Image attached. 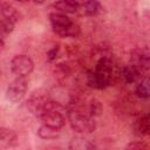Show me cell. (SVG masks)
Returning a JSON list of instances; mask_svg holds the SVG:
<instances>
[{"instance_id": "23", "label": "cell", "mask_w": 150, "mask_h": 150, "mask_svg": "<svg viewBox=\"0 0 150 150\" xmlns=\"http://www.w3.org/2000/svg\"><path fill=\"white\" fill-rule=\"evenodd\" d=\"M0 76H1V69H0Z\"/></svg>"}, {"instance_id": "16", "label": "cell", "mask_w": 150, "mask_h": 150, "mask_svg": "<svg viewBox=\"0 0 150 150\" xmlns=\"http://www.w3.org/2000/svg\"><path fill=\"white\" fill-rule=\"evenodd\" d=\"M81 108V107H80ZM83 109V108H82ZM89 116H91V117H97V116H100L101 115V112H102V104H101V102L100 101H97V100H95V98H93V100H90L89 102H88V104H87V108L86 109H83Z\"/></svg>"}, {"instance_id": "6", "label": "cell", "mask_w": 150, "mask_h": 150, "mask_svg": "<svg viewBox=\"0 0 150 150\" xmlns=\"http://www.w3.org/2000/svg\"><path fill=\"white\" fill-rule=\"evenodd\" d=\"M130 63L135 64L143 73L148 71L150 68V54L146 48H134L130 52Z\"/></svg>"}, {"instance_id": "7", "label": "cell", "mask_w": 150, "mask_h": 150, "mask_svg": "<svg viewBox=\"0 0 150 150\" xmlns=\"http://www.w3.org/2000/svg\"><path fill=\"white\" fill-rule=\"evenodd\" d=\"M49 100L48 95L46 91L42 90H38L35 93L32 94V96L29 97L28 102H27V107L28 109L34 114V115H39L43 108V105L46 104V102Z\"/></svg>"}, {"instance_id": "21", "label": "cell", "mask_w": 150, "mask_h": 150, "mask_svg": "<svg viewBox=\"0 0 150 150\" xmlns=\"http://www.w3.org/2000/svg\"><path fill=\"white\" fill-rule=\"evenodd\" d=\"M33 1H34L35 4H43L46 0H33Z\"/></svg>"}, {"instance_id": "2", "label": "cell", "mask_w": 150, "mask_h": 150, "mask_svg": "<svg viewBox=\"0 0 150 150\" xmlns=\"http://www.w3.org/2000/svg\"><path fill=\"white\" fill-rule=\"evenodd\" d=\"M67 118L71 129L79 134H90L96 129L95 118L75 103H71V107L67 108Z\"/></svg>"}, {"instance_id": "11", "label": "cell", "mask_w": 150, "mask_h": 150, "mask_svg": "<svg viewBox=\"0 0 150 150\" xmlns=\"http://www.w3.org/2000/svg\"><path fill=\"white\" fill-rule=\"evenodd\" d=\"M0 16L14 23H16L21 19V15L18 12V9L6 0H0Z\"/></svg>"}, {"instance_id": "20", "label": "cell", "mask_w": 150, "mask_h": 150, "mask_svg": "<svg viewBox=\"0 0 150 150\" xmlns=\"http://www.w3.org/2000/svg\"><path fill=\"white\" fill-rule=\"evenodd\" d=\"M4 47H5V41H4V38L0 36V52L4 49Z\"/></svg>"}, {"instance_id": "15", "label": "cell", "mask_w": 150, "mask_h": 150, "mask_svg": "<svg viewBox=\"0 0 150 150\" xmlns=\"http://www.w3.org/2000/svg\"><path fill=\"white\" fill-rule=\"evenodd\" d=\"M38 135L43 139H55L60 136V129H55V128L42 124L38 129Z\"/></svg>"}, {"instance_id": "4", "label": "cell", "mask_w": 150, "mask_h": 150, "mask_svg": "<svg viewBox=\"0 0 150 150\" xmlns=\"http://www.w3.org/2000/svg\"><path fill=\"white\" fill-rule=\"evenodd\" d=\"M28 81L26 76H16L6 89V98L12 103H19L26 95Z\"/></svg>"}, {"instance_id": "19", "label": "cell", "mask_w": 150, "mask_h": 150, "mask_svg": "<svg viewBox=\"0 0 150 150\" xmlns=\"http://www.w3.org/2000/svg\"><path fill=\"white\" fill-rule=\"evenodd\" d=\"M59 53H60V48H59L57 46L50 48V49L47 52V60H48L49 62L55 61V60L59 57Z\"/></svg>"}, {"instance_id": "9", "label": "cell", "mask_w": 150, "mask_h": 150, "mask_svg": "<svg viewBox=\"0 0 150 150\" xmlns=\"http://www.w3.org/2000/svg\"><path fill=\"white\" fill-rule=\"evenodd\" d=\"M18 143V135L9 128H0V149H8L15 146Z\"/></svg>"}, {"instance_id": "8", "label": "cell", "mask_w": 150, "mask_h": 150, "mask_svg": "<svg viewBox=\"0 0 150 150\" xmlns=\"http://www.w3.org/2000/svg\"><path fill=\"white\" fill-rule=\"evenodd\" d=\"M142 74L143 71L141 69H138L135 64L129 63L125 64L122 69H121V77L124 80V82L129 83V84H134L137 83L141 79H142Z\"/></svg>"}, {"instance_id": "17", "label": "cell", "mask_w": 150, "mask_h": 150, "mask_svg": "<svg viewBox=\"0 0 150 150\" xmlns=\"http://www.w3.org/2000/svg\"><path fill=\"white\" fill-rule=\"evenodd\" d=\"M14 26H15L14 22L0 16V36L5 38V36L9 35L14 30Z\"/></svg>"}, {"instance_id": "3", "label": "cell", "mask_w": 150, "mask_h": 150, "mask_svg": "<svg viewBox=\"0 0 150 150\" xmlns=\"http://www.w3.org/2000/svg\"><path fill=\"white\" fill-rule=\"evenodd\" d=\"M49 21L53 32L61 38H77L81 33V28L75 23L67 14L63 13H50Z\"/></svg>"}, {"instance_id": "22", "label": "cell", "mask_w": 150, "mask_h": 150, "mask_svg": "<svg viewBox=\"0 0 150 150\" xmlns=\"http://www.w3.org/2000/svg\"><path fill=\"white\" fill-rule=\"evenodd\" d=\"M16 2H21V4H23V2H27V1H29V0H15Z\"/></svg>"}, {"instance_id": "5", "label": "cell", "mask_w": 150, "mask_h": 150, "mask_svg": "<svg viewBox=\"0 0 150 150\" xmlns=\"http://www.w3.org/2000/svg\"><path fill=\"white\" fill-rule=\"evenodd\" d=\"M11 70L15 76H28L34 70L33 60L23 54L15 55L11 60Z\"/></svg>"}, {"instance_id": "14", "label": "cell", "mask_w": 150, "mask_h": 150, "mask_svg": "<svg viewBox=\"0 0 150 150\" xmlns=\"http://www.w3.org/2000/svg\"><path fill=\"white\" fill-rule=\"evenodd\" d=\"M135 94L143 100L149 98L150 96V82L148 77L141 79L137 83H136V88H135Z\"/></svg>"}, {"instance_id": "18", "label": "cell", "mask_w": 150, "mask_h": 150, "mask_svg": "<svg viewBox=\"0 0 150 150\" xmlns=\"http://www.w3.org/2000/svg\"><path fill=\"white\" fill-rule=\"evenodd\" d=\"M71 149H80V150H84V149H94L96 148L94 143H91L90 141H87V139H83V138H76V139H73L70 142V145H69Z\"/></svg>"}, {"instance_id": "13", "label": "cell", "mask_w": 150, "mask_h": 150, "mask_svg": "<svg viewBox=\"0 0 150 150\" xmlns=\"http://www.w3.org/2000/svg\"><path fill=\"white\" fill-rule=\"evenodd\" d=\"M81 8L88 16H95L102 11V5L98 0H83Z\"/></svg>"}, {"instance_id": "10", "label": "cell", "mask_w": 150, "mask_h": 150, "mask_svg": "<svg viewBox=\"0 0 150 150\" xmlns=\"http://www.w3.org/2000/svg\"><path fill=\"white\" fill-rule=\"evenodd\" d=\"M83 0H57L54 4V7L63 14H73L76 13L82 5Z\"/></svg>"}, {"instance_id": "12", "label": "cell", "mask_w": 150, "mask_h": 150, "mask_svg": "<svg viewBox=\"0 0 150 150\" xmlns=\"http://www.w3.org/2000/svg\"><path fill=\"white\" fill-rule=\"evenodd\" d=\"M135 134L138 136H145L150 131V117L148 114H144L135 120L134 122Z\"/></svg>"}, {"instance_id": "1", "label": "cell", "mask_w": 150, "mask_h": 150, "mask_svg": "<svg viewBox=\"0 0 150 150\" xmlns=\"http://www.w3.org/2000/svg\"><path fill=\"white\" fill-rule=\"evenodd\" d=\"M118 77H121V69L112 59L103 56L98 60L94 70L89 71L87 83L94 89H104L114 84Z\"/></svg>"}]
</instances>
